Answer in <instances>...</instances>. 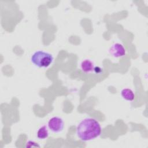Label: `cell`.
<instances>
[{"mask_svg":"<svg viewBox=\"0 0 148 148\" xmlns=\"http://www.w3.org/2000/svg\"><path fill=\"white\" fill-rule=\"evenodd\" d=\"M102 128L98 121L92 117H86L81 120L76 127V135L83 142L92 140L98 138Z\"/></svg>","mask_w":148,"mask_h":148,"instance_id":"1","label":"cell"},{"mask_svg":"<svg viewBox=\"0 0 148 148\" xmlns=\"http://www.w3.org/2000/svg\"><path fill=\"white\" fill-rule=\"evenodd\" d=\"M49 135V129L47 125H43L37 130L36 137L39 140H44L48 138Z\"/></svg>","mask_w":148,"mask_h":148,"instance_id":"6","label":"cell"},{"mask_svg":"<svg viewBox=\"0 0 148 148\" xmlns=\"http://www.w3.org/2000/svg\"><path fill=\"white\" fill-rule=\"evenodd\" d=\"M121 95L122 98L128 101H132L135 98V94L133 91L129 88H124L121 91Z\"/></svg>","mask_w":148,"mask_h":148,"instance_id":"7","label":"cell"},{"mask_svg":"<svg viewBox=\"0 0 148 148\" xmlns=\"http://www.w3.org/2000/svg\"><path fill=\"white\" fill-rule=\"evenodd\" d=\"M30 60L36 67L47 68L53 64L54 57L52 54L47 51L38 50L31 54Z\"/></svg>","mask_w":148,"mask_h":148,"instance_id":"2","label":"cell"},{"mask_svg":"<svg viewBox=\"0 0 148 148\" xmlns=\"http://www.w3.org/2000/svg\"><path fill=\"white\" fill-rule=\"evenodd\" d=\"M109 53L114 58H121L125 55L126 50L122 44L120 43H114L109 47Z\"/></svg>","mask_w":148,"mask_h":148,"instance_id":"4","label":"cell"},{"mask_svg":"<svg viewBox=\"0 0 148 148\" xmlns=\"http://www.w3.org/2000/svg\"><path fill=\"white\" fill-rule=\"evenodd\" d=\"M95 66L94 62L90 58L84 59L80 64L81 70L85 73H91L92 71H94Z\"/></svg>","mask_w":148,"mask_h":148,"instance_id":"5","label":"cell"},{"mask_svg":"<svg viewBox=\"0 0 148 148\" xmlns=\"http://www.w3.org/2000/svg\"><path fill=\"white\" fill-rule=\"evenodd\" d=\"M47 127L51 132L54 133H60L64 129V122L61 117L53 116L49 120Z\"/></svg>","mask_w":148,"mask_h":148,"instance_id":"3","label":"cell"}]
</instances>
